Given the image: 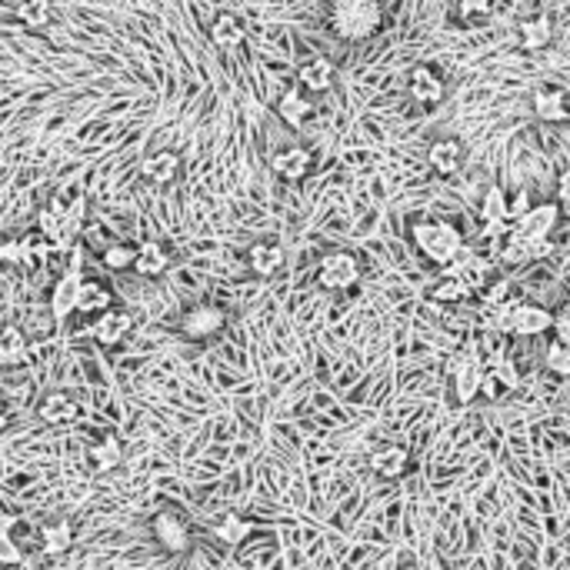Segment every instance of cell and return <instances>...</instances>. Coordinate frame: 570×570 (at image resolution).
<instances>
[{"label":"cell","mask_w":570,"mask_h":570,"mask_svg":"<svg viewBox=\"0 0 570 570\" xmlns=\"http://www.w3.org/2000/svg\"><path fill=\"white\" fill-rule=\"evenodd\" d=\"M327 24L334 30V37L344 40V44H364L384 30V0H330Z\"/></svg>","instance_id":"cell-1"},{"label":"cell","mask_w":570,"mask_h":570,"mask_svg":"<svg viewBox=\"0 0 570 570\" xmlns=\"http://www.w3.org/2000/svg\"><path fill=\"white\" fill-rule=\"evenodd\" d=\"M544 364H547V370H554L557 378H570V347L554 337L547 354H544Z\"/></svg>","instance_id":"cell-36"},{"label":"cell","mask_w":570,"mask_h":570,"mask_svg":"<svg viewBox=\"0 0 570 570\" xmlns=\"http://www.w3.org/2000/svg\"><path fill=\"white\" fill-rule=\"evenodd\" d=\"M497 0H461L457 4V14L464 20H481V17H491V10Z\"/></svg>","instance_id":"cell-37"},{"label":"cell","mask_w":570,"mask_h":570,"mask_svg":"<svg viewBox=\"0 0 570 570\" xmlns=\"http://www.w3.org/2000/svg\"><path fill=\"white\" fill-rule=\"evenodd\" d=\"M317 284L324 290L344 294V290L358 287L360 284V261L358 254L350 251H330L317 267Z\"/></svg>","instance_id":"cell-3"},{"label":"cell","mask_w":570,"mask_h":570,"mask_svg":"<svg viewBox=\"0 0 570 570\" xmlns=\"http://www.w3.org/2000/svg\"><path fill=\"white\" fill-rule=\"evenodd\" d=\"M181 171V157L174 150H154L140 161V174L150 181V184H171Z\"/></svg>","instance_id":"cell-21"},{"label":"cell","mask_w":570,"mask_h":570,"mask_svg":"<svg viewBox=\"0 0 570 570\" xmlns=\"http://www.w3.org/2000/svg\"><path fill=\"white\" fill-rule=\"evenodd\" d=\"M531 207H534V203H531V193H527V191H517L511 197V221H521V217L527 211H531Z\"/></svg>","instance_id":"cell-41"},{"label":"cell","mask_w":570,"mask_h":570,"mask_svg":"<svg viewBox=\"0 0 570 570\" xmlns=\"http://www.w3.org/2000/svg\"><path fill=\"white\" fill-rule=\"evenodd\" d=\"M334 64H330V57H310L300 64L297 70V84L307 94H324V90H330V84H334Z\"/></svg>","instance_id":"cell-19"},{"label":"cell","mask_w":570,"mask_h":570,"mask_svg":"<svg viewBox=\"0 0 570 570\" xmlns=\"http://www.w3.org/2000/svg\"><path fill=\"white\" fill-rule=\"evenodd\" d=\"M444 274H451V277H461V281L467 284L471 290H483L487 287V277H491V267H487V261H481L474 251H461V257H457L454 264H447Z\"/></svg>","instance_id":"cell-18"},{"label":"cell","mask_w":570,"mask_h":570,"mask_svg":"<svg viewBox=\"0 0 570 570\" xmlns=\"http://www.w3.org/2000/svg\"><path fill=\"white\" fill-rule=\"evenodd\" d=\"M150 534H154V541L171 554H184L191 547V527L181 513L174 511H161L154 513V521H150Z\"/></svg>","instance_id":"cell-5"},{"label":"cell","mask_w":570,"mask_h":570,"mask_svg":"<svg viewBox=\"0 0 570 570\" xmlns=\"http://www.w3.org/2000/svg\"><path fill=\"white\" fill-rule=\"evenodd\" d=\"M477 213H481V223H513L511 221V193L503 191V187H487V191L481 193Z\"/></svg>","instance_id":"cell-23"},{"label":"cell","mask_w":570,"mask_h":570,"mask_svg":"<svg viewBox=\"0 0 570 570\" xmlns=\"http://www.w3.org/2000/svg\"><path fill=\"white\" fill-rule=\"evenodd\" d=\"M67 271H84V247H80V244H74V247H70L67 251Z\"/></svg>","instance_id":"cell-44"},{"label":"cell","mask_w":570,"mask_h":570,"mask_svg":"<svg viewBox=\"0 0 570 570\" xmlns=\"http://www.w3.org/2000/svg\"><path fill=\"white\" fill-rule=\"evenodd\" d=\"M410 241L437 267L454 264L461 257V251H464V237H461V231L451 221H417L410 227Z\"/></svg>","instance_id":"cell-2"},{"label":"cell","mask_w":570,"mask_h":570,"mask_svg":"<svg viewBox=\"0 0 570 570\" xmlns=\"http://www.w3.org/2000/svg\"><path fill=\"white\" fill-rule=\"evenodd\" d=\"M211 40L221 50H237V47H244L247 30H244V24L233 17V14H217L211 24Z\"/></svg>","instance_id":"cell-25"},{"label":"cell","mask_w":570,"mask_h":570,"mask_svg":"<svg viewBox=\"0 0 570 570\" xmlns=\"http://www.w3.org/2000/svg\"><path fill=\"white\" fill-rule=\"evenodd\" d=\"M14 14L17 20H24V27H44L50 20V4L47 0H20Z\"/></svg>","instance_id":"cell-33"},{"label":"cell","mask_w":570,"mask_h":570,"mask_svg":"<svg viewBox=\"0 0 570 570\" xmlns=\"http://www.w3.org/2000/svg\"><path fill=\"white\" fill-rule=\"evenodd\" d=\"M434 300H440V304H457V300L471 297V287H467L461 277H451V274H440V281L434 284Z\"/></svg>","instance_id":"cell-32"},{"label":"cell","mask_w":570,"mask_h":570,"mask_svg":"<svg viewBox=\"0 0 570 570\" xmlns=\"http://www.w3.org/2000/svg\"><path fill=\"white\" fill-rule=\"evenodd\" d=\"M277 114H281V120L287 127H294V130H300V127L307 124L310 117V100L304 97V88H290L287 94L277 100Z\"/></svg>","instance_id":"cell-26"},{"label":"cell","mask_w":570,"mask_h":570,"mask_svg":"<svg viewBox=\"0 0 570 570\" xmlns=\"http://www.w3.org/2000/svg\"><path fill=\"white\" fill-rule=\"evenodd\" d=\"M114 307V294L104 287L100 281H84L80 284V297H78V314H88V317H97L104 310Z\"/></svg>","instance_id":"cell-27"},{"label":"cell","mask_w":570,"mask_h":570,"mask_svg":"<svg viewBox=\"0 0 570 570\" xmlns=\"http://www.w3.org/2000/svg\"><path fill=\"white\" fill-rule=\"evenodd\" d=\"M24 561V551L17 547V541L14 537H0V564L4 567H14V564Z\"/></svg>","instance_id":"cell-40"},{"label":"cell","mask_w":570,"mask_h":570,"mask_svg":"<svg viewBox=\"0 0 570 570\" xmlns=\"http://www.w3.org/2000/svg\"><path fill=\"white\" fill-rule=\"evenodd\" d=\"M483 300H487V307H497L503 300H511V281L501 277V281H491L483 287Z\"/></svg>","instance_id":"cell-38"},{"label":"cell","mask_w":570,"mask_h":570,"mask_svg":"<svg viewBox=\"0 0 570 570\" xmlns=\"http://www.w3.org/2000/svg\"><path fill=\"white\" fill-rule=\"evenodd\" d=\"M88 457L97 471H114V467H120V461H124V447H120V440H117L114 434H107L90 444Z\"/></svg>","instance_id":"cell-29"},{"label":"cell","mask_w":570,"mask_h":570,"mask_svg":"<svg viewBox=\"0 0 570 570\" xmlns=\"http://www.w3.org/2000/svg\"><path fill=\"white\" fill-rule=\"evenodd\" d=\"M521 47L523 50H544L554 44V20L551 14H534V17L521 20Z\"/></svg>","instance_id":"cell-22"},{"label":"cell","mask_w":570,"mask_h":570,"mask_svg":"<svg viewBox=\"0 0 570 570\" xmlns=\"http://www.w3.org/2000/svg\"><path fill=\"white\" fill-rule=\"evenodd\" d=\"M254 523L247 521V517H237V513H227L223 521L213 523V537L221 544H227V547H241L247 537H251Z\"/></svg>","instance_id":"cell-30"},{"label":"cell","mask_w":570,"mask_h":570,"mask_svg":"<svg viewBox=\"0 0 570 570\" xmlns=\"http://www.w3.org/2000/svg\"><path fill=\"white\" fill-rule=\"evenodd\" d=\"M247 267H251L257 277H274V274L284 267V247L274 241H257L247 251Z\"/></svg>","instance_id":"cell-20"},{"label":"cell","mask_w":570,"mask_h":570,"mask_svg":"<svg viewBox=\"0 0 570 570\" xmlns=\"http://www.w3.org/2000/svg\"><path fill=\"white\" fill-rule=\"evenodd\" d=\"M531 110L537 120L544 124H567L570 120V97L567 90L554 88V84H544L531 94Z\"/></svg>","instance_id":"cell-7"},{"label":"cell","mask_w":570,"mask_h":570,"mask_svg":"<svg viewBox=\"0 0 570 570\" xmlns=\"http://www.w3.org/2000/svg\"><path fill=\"white\" fill-rule=\"evenodd\" d=\"M78 414H80L78 397L67 394V390H50V394L40 397V404H37V417L50 427L70 424V420H78Z\"/></svg>","instance_id":"cell-10"},{"label":"cell","mask_w":570,"mask_h":570,"mask_svg":"<svg viewBox=\"0 0 570 570\" xmlns=\"http://www.w3.org/2000/svg\"><path fill=\"white\" fill-rule=\"evenodd\" d=\"M80 284H84V277L78 271L60 274V281L54 284V294H50V314H54V320H67L70 314H78Z\"/></svg>","instance_id":"cell-14"},{"label":"cell","mask_w":570,"mask_h":570,"mask_svg":"<svg viewBox=\"0 0 570 570\" xmlns=\"http://www.w3.org/2000/svg\"><path fill=\"white\" fill-rule=\"evenodd\" d=\"M70 541H74L70 521H50L40 527V544H44V554H50V557H57V554L67 551Z\"/></svg>","instance_id":"cell-31"},{"label":"cell","mask_w":570,"mask_h":570,"mask_svg":"<svg viewBox=\"0 0 570 570\" xmlns=\"http://www.w3.org/2000/svg\"><path fill=\"white\" fill-rule=\"evenodd\" d=\"M410 467V451L404 444H384L370 454V471L384 481H397Z\"/></svg>","instance_id":"cell-17"},{"label":"cell","mask_w":570,"mask_h":570,"mask_svg":"<svg viewBox=\"0 0 570 570\" xmlns=\"http://www.w3.org/2000/svg\"><path fill=\"white\" fill-rule=\"evenodd\" d=\"M407 88H410V97H414L417 104H424V107L440 104V100H444V94H447L444 78H440V74H437L430 64H417V67L410 70Z\"/></svg>","instance_id":"cell-11"},{"label":"cell","mask_w":570,"mask_h":570,"mask_svg":"<svg viewBox=\"0 0 570 570\" xmlns=\"http://www.w3.org/2000/svg\"><path fill=\"white\" fill-rule=\"evenodd\" d=\"M14 527H17V513H10L0 503V537H14Z\"/></svg>","instance_id":"cell-42"},{"label":"cell","mask_w":570,"mask_h":570,"mask_svg":"<svg viewBox=\"0 0 570 570\" xmlns=\"http://www.w3.org/2000/svg\"><path fill=\"white\" fill-rule=\"evenodd\" d=\"M554 337L570 347V300L564 304L561 310H557V314H554Z\"/></svg>","instance_id":"cell-39"},{"label":"cell","mask_w":570,"mask_h":570,"mask_svg":"<svg viewBox=\"0 0 570 570\" xmlns=\"http://www.w3.org/2000/svg\"><path fill=\"white\" fill-rule=\"evenodd\" d=\"M561 203L557 201H544L534 203L531 211L523 213L521 221H513L511 233H521V237H551L554 227L561 223Z\"/></svg>","instance_id":"cell-6"},{"label":"cell","mask_w":570,"mask_h":570,"mask_svg":"<svg viewBox=\"0 0 570 570\" xmlns=\"http://www.w3.org/2000/svg\"><path fill=\"white\" fill-rule=\"evenodd\" d=\"M27 354V337H24V330L7 324V327H0V368H17L20 360Z\"/></svg>","instance_id":"cell-28"},{"label":"cell","mask_w":570,"mask_h":570,"mask_svg":"<svg viewBox=\"0 0 570 570\" xmlns=\"http://www.w3.org/2000/svg\"><path fill=\"white\" fill-rule=\"evenodd\" d=\"M134 257L137 247H130V244H110L104 251V264L110 271H134Z\"/></svg>","instance_id":"cell-35"},{"label":"cell","mask_w":570,"mask_h":570,"mask_svg":"<svg viewBox=\"0 0 570 570\" xmlns=\"http://www.w3.org/2000/svg\"><path fill=\"white\" fill-rule=\"evenodd\" d=\"M274 174L281 177V181H290V184H297L304 177L314 171V154H310L307 147H284L274 154Z\"/></svg>","instance_id":"cell-13"},{"label":"cell","mask_w":570,"mask_h":570,"mask_svg":"<svg viewBox=\"0 0 570 570\" xmlns=\"http://www.w3.org/2000/svg\"><path fill=\"white\" fill-rule=\"evenodd\" d=\"M554 254V241L551 237H521V233H507V247H503V261H541V257H551Z\"/></svg>","instance_id":"cell-16"},{"label":"cell","mask_w":570,"mask_h":570,"mask_svg":"<svg viewBox=\"0 0 570 570\" xmlns=\"http://www.w3.org/2000/svg\"><path fill=\"white\" fill-rule=\"evenodd\" d=\"M130 327H134L130 314L120 307H110V310H104V314H97L90 334H94V340L100 344V347H117V344H124Z\"/></svg>","instance_id":"cell-9"},{"label":"cell","mask_w":570,"mask_h":570,"mask_svg":"<svg viewBox=\"0 0 570 570\" xmlns=\"http://www.w3.org/2000/svg\"><path fill=\"white\" fill-rule=\"evenodd\" d=\"M427 164L437 177H454L464 164V147L457 137H437L434 144L427 147Z\"/></svg>","instance_id":"cell-12"},{"label":"cell","mask_w":570,"mask_h":570,"mask_svg":"<svg viewBox=\"0 0 570 570\" xmlns=\"http://www.w3.org/2000/svg\"><path fill=\"white\" fill-rule=\"evenodd\" d=\"M554 191H557V203H567L570 201V167H567V171H561V177H557V187H554Z\"/></svg>","instance_id":"cell-43"},{"label":"cell","mask_w":570,"mask_h":570,"mask_svg":"<svg viewBox=\"0 0 570 570\" xmlns=\"http://www.w3.org/2000/svg\"><path fill=\"white\" fill-rule=\"evenodd\" d=\"M483 387V368L481 360L474 354H464V358H457L454 364V397L461 404H471L477 394H481Z\"/></svg>","instance_id":"cell-15"},{"label":"cell","mask_w":570,"mask_h":570,"mask_svg":"<svg viewBox=\"0 0 570 570\" xmlns=\"http://www.w3.org/2000/svg\"><path fill=\"white\" fill-rule=\"evenodd\" d=\"M554 330V314L541 304H523L517 300V307H513V320H511V334L517 337H541Z\"/></svg>","instance_id":"cell-8"},{"label":"cell","mask_w":570,"mask_h":570,"mask_svg":"<svg viewBox=\"0 0 570 570\" xmlns=\"http://www.w3.org/2000/svg\"><path fill=\"white\" fill-rule=\"evenodd\" d=\"M0 264H7V267H30V247H27V237H14V241H4L0 244Z\"/></svg>","instance_id":"cell-34"},{"label":"cell","mask_w":570,"mask_h":570,"mask_svg":"<svg viewBox=\"0 0 570 570\" xmlns=\"http://www.w3.org/2000/svg\"><path fill=\"white\" fill-rule=\"evenodd\" d=\"M10 427V407L0 400V430H7Z\"/></svg>","instance_id":"cell-45"},{"label":"cell","mask_w":570,"mask_h":570,"mask_svg":"<svg viewBox=\"0 0 570 570\" xmlns=\"http://www.w3.org/2000/svg\"><path fill=\"white\" fill-rule=\"evenodd\" d=\"M167 267H171V254H167L161 244H157V241L137 244L134 271L140 274V277H161Z\"/></svg>","instance_id":"cell-24"},{"label":"cell","mask_w":570,"mask_h":570,"mask_svg":"<svg viewBox=\"0 0 570 570\" xmlns=\"http://www.w3.org/2000/svg\"><path fill=\"white\" fill-rule=\"evenodd\" d=\"M227 327V314L217 304H193L181 317V334L187 340H211Z\"/></svg>","instance_id":"cell-4"},{"label":"cell","mask_w":570,"mask_h":570,"mask_svg":"<svg viewBox=\"0 0 570 570\" xmlns=\"http://www.w3.org/2000/svg\"><path fill=\"white\" fill-rule=\"evenodd\" d=\"M561 213H564V217H570V201H567V203H561Z\"/></svg>","instance_id":"cell-46"}]
</instances>
